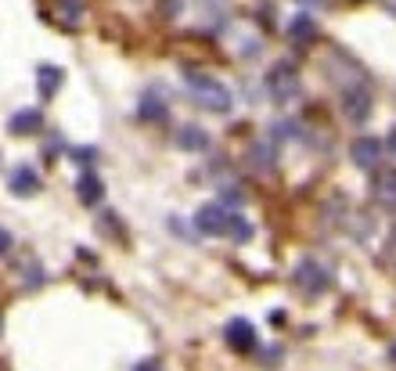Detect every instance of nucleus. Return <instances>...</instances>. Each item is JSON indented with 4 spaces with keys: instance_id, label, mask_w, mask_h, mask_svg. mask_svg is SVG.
<instances>
[{
    "instance_id": "nucleus-1",
    "label": "nucleus",
    "mask_w": 396,
    "mask_h": 371,
    "mask_svg": "<svg viewBox=\"0 0 396 371\" xmlns=\"http://www.w3.org/2000/svg\"><path fill=\"white\" fill-rule=\"evenodd\" d=\"M184 80H188V90H191V101H195L202 112H217V115L231 112L234 94H231L227 83L212 80V76H205V73H188Z\"/></svg>"
},
{
    "instance_id": "nucleus-19",
    "label": "nucleus",
    "mask_w": 396,
    "mask_h": 371,
    "mask_svg": "<svg viewBox=\"0 0 396 371\" xmlns=\"http://www.w3.org/2000/svg\"><path fill=\"white\" fill-rule=\"evenodd\" d=\"M8 249H11V234L0 227V253H8Z\"/></svg>"
},
{
    "instance_id": "nucleus-20",
    "label": "nucleus",
    "mask_w": 396,
    "mask_h": 371,
    "mask_svg": "<svg viewBox=\"0 0 396 371\" xmlns=\"http://www.w3.org/2000/svg\"><path fill=\"white\" fill-rule=\"evenodd\" d=\"M76 159H79V163H90V159H94V148H79Z\"/></svg>"
},
{
    "instance_id": "nucleus-4",
    "label": "nucleus",
    "mask_w": 396,
    "mask_h": 371,
    "mask_svg": "<svg viewBox=\"0 0 396 371\" xmlns=\"http://www.w3.org/2000/svg\"><path fill=\"white\" fill-rule=\"evenodd\" d=\"M8 191H11L15 199H33V195L40 191L37 170H33V166H15L11 177H8Z\"/></svg>"
},
{
    "instance_id": "nucleus-3",
    "label": "nucleus",
    "mask_w": 396,
    "mask_h": 371,
    "mask_svg": "<svg viewBox=\"0 0 396 371\" xmlns=\"http://www.w3.org/2000/svg\"><path fill=\"white\" fill-rule=\"evenodd\" d=\"M339 105H343V115L350 122H364L371 115V90L368 87H350V90H343Z\"/></svg>"
},
{
    "instance_id": "nucleus-10",
    "label": "nucleus",
    "mask_w": 396,
    "mask_h": 371,
    "mask_svg": "<svg viewBox=\"0 0 396 371\" xmlns=\"http://www.w3.org/2000/svg\"><path fill=\"white\" fill-rule=\"evenodd\" d=\"M137 115H141L144 122H162V119H166V101H162L159 94H141Z\"/></svg>"
},
{
    "instance_id": "nucleus-8",
    "label": "nucleus",
    "mask_w": 396,
    "mask_h": 371,
    "mask_svg": "<svg viewBox=\"0 0 396 371\" xmlns=\"http://www.w3.org/2000/svg\"><path fill=\"white\" fill-rule=\"evenodd\" d=\"M378 156H382V144H378L375 137H360V141L353 144V163H357L360 170H371V166L378 163Z\"/></svg>"
},
{
    "instance_id": "nucleus-12",
    "label": "nucleus",
    "mask_w": 396,
    "mask_h": 371,
    "mask_svg": "<svg viewBox=\"0 0 396 371\" xmlns=\"http://www.w3.org/2000/svg\"><path fill=\"white\" fill-rule=\"evenodd\" d=\"M62 69H58V65H40L37 69V87H40V94L44 98H54V90H58V83H62Z\"/></svg>"
},
{
    "instance_id": "nucleus-6",
    "label": "nucleus",
    "mask_w": 396,
    "mask_h": 371,
    "mask_svg": "<svg viewBox=\"0 0 396 371\" xmlns=\"http://www.w3.org/2000/svg\"><path fill=\"white\" fill-rule=\"evenodd\" d=\"M40 122H44L40 108H22V112H15V115H11L8 134H15V137H22V134H37V130H40Z\"/></svg>"
},
{
    "instance_id": "nucleus-5",
    "label": "nucleus",
    "mask_w": 396,
    "mask_h": 371,
    "mask_svg": "<svg viewBox=\"0 0 396 371\" xmlns=\"http://www.w3.org/2000/svg\"><path fill=\"white\" fill-rule=\"evenodd\" d=\"M195 227H198L202 234H224V227H227V209L217 206V202L202 206V209L195 213Z\"/></svg>"
},
{
    "instance_id": "nucleus-13",
    "label": "nucleus",
    "mask_w": 396,
    "mask_h": 371,
    "mask_svg": "<svg viewBox=\"0 0 396 371\" xmlns=\"http://www.w3.org/2000/svg\"><path fill=\"white\" fill-rule=\"evenodd\" d=\"M288 33H292V40H310L314 33H317V22L302 11V15H295L292 22H288Z\"/></svg>"
},
{
    "instance_id": "nucleus-15",
    "label": "nucleus",
    "mask_w": 396,
    "mask_h": 371,
    "mask_svg": "<svg viewBox=\"0 0 396 371\" xmlns=\"http://www.w3.org/2000/svg\"><path fill=\"white\" fill-rule=\"evenodd\" d=\"M224 234H231L234 241H249L253 238V227L241 220V216H234V213H227V227H224Z\"/></svg>"
},
{
    "instance_id": "nucleus-9",
    "label": "nucleus",
    "mask_w": 396,
    "mask_h": 371,
    "mask_svg": "<svg viewBox=\"0 0 396 371\" xmlns=\"http://www.w3.org/2000/svg\"><path fill=\"white\" fill-rule=\"evenodd\" d=\"M76 195H79V202H83V206H98V202H101V195H105L101 177H98V173H83V177H79V184H76Z\"/></svg>"
},
{
    "instance_id": "nucleus-17",
    "label": "nucleus",
    "mask_w": 396,
    "mask_h": 371,
    "mask_svg": "<svg viewBox=\"0 0 396 371\" xmlns=\"http://www.w3.org/2000/svg\"><path fill=\"white\" fill-rule=\"evenodd\" d=\"M267 151H270L267 144H256V148H253V166H256V163H260L263 170H270V166H274V156H267Z\"/></svg>"
},
{
    "instance_id": "nucleus-2",
    "label": "nucleus",
    "mask_w": 396,
    "mask_h": 371,
    "mask_svg": "<svg viewBox=\"0 0 396 371\" xmlns=\"http://www.w3.org/2000/svg\"><path fill=\"white\" fill-rule=\"evenodd\" d=\"M267 90L274 101H292L299 98V73L292 65H274L267 76Z\"/></svg>"
},
{
    "instance_id": "nucleus-21",
    "label": "nucleus",
    "mask_w": 396,
    "mask_h": 371,
    "mask_svg": "<svg viewBox=\"0 0 396 371\" xmlns=\"http://www.w3.org/2000/svg\"><path fill=\"white\" fill-rule=\"evenodd\" d=\"M166 15H180V0H166Z\"/></svg>"
},
{
    "instance_id": "nucleus-22",
    "label": "nucleus",
    "mask_w": 396,
    "mask_h": 371,
    "mask_svg": "<svg viewBox=\"0 0 396 371\" xmlns=\"http://www.w3.org/2000/svg\"><path fill=\"white\" fill-rule=\"evenodd\" d=\"M385 4H389V11H392V15H396V0H385Z\"/></svg>"
},
{
    "instance_id": "nucleus-14",
    "label": "nucleus",
    "mask_w": 396,
    "mask_h": 371,
    "mask_svg": "<svg viewBox=\"0 0 396 371\" xmlns=\"http://www.w3.org/2000/svg\"><path fill=\"white\" fill-rule=\"evenodd\" d=\"M58 18H62L65 25L83 22V4H79V0H58Z\"/></svg>"
},
{
    "instance_id": "nucleus-16",
    "label": "nucleus",
    "mask_w": 396,
    "mask_h": 371,
    "mask_svg": "<svg viewBox=\"0 0 396 371\" xmlns=\"http://www.w3.org/2000/svg\"><path fill=\"white\" fill-rule=\"evenodd\" d=\"M227 339H231L234 346H249V343H253V328H249L245 321H231V325H227Z\"/></svg>"
},
{
    "instance_id": "nucleus-11",
    "label": "nucleus",
    "mask_w": 396,
    "mask_h": 371,
    "mask_svg": "<svg viewBox=\"0 0 396 371\" xmlns=\"http://www.w3.org/2000/svg\"><path fill=\"white\" fill-rule=\"evenodd\" d=\"M295 277H299V285L310 289V292H321V289L328 285V274H324V267H317V263H302Z\"/></svg>"
},
{
    "instance_id": "nucleus-7",
    "label": "nucleus",
    "mask_w": 396,
    "mask_h": 371,
    "mask_svg": "<svg viewBox=\"0 0 396 371\" xmlns=\"http://www.w3.org/2000/svg\"><path fill=\"white\" fill-rule=\"evenodd\" d=\"M177 144L184 151H205L209 148V134L198 127V122H184V127L177 130Z\"/></svg>"
},
{
    "instance_id": "nucleus-18",
    "label": "nucleus",
    "mask_w": 396,
    "mask_h": 371,
    "mask_svg": "<svg viewBox=\"0 0 396 371\" xmlns=\"http://www.w3.org/2000/svg\"><path fill=\"white\" fill-rule=\"evenodd\" d=\"M378 195L389 199V202L396 199V177H385V184H378Z\"/></svg>"
}]
</instances>
